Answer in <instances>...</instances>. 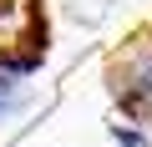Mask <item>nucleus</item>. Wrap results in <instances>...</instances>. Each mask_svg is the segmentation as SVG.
<instances>
[{"label":"nucleus","mask_w":152,"mask_h":147,"mask_svg":"<svg viewBox=\"0 0 152 147\" xmlns=\"http://www.w3.org/2000/svg\"><path fill=\"white\" fill-rule=\"evenodd\" d=\"M20 76H26V71H20L10 56H0V117L15 107V97H20Z\"/></svg>","instance_id":"obj_1"}]
</instances>
